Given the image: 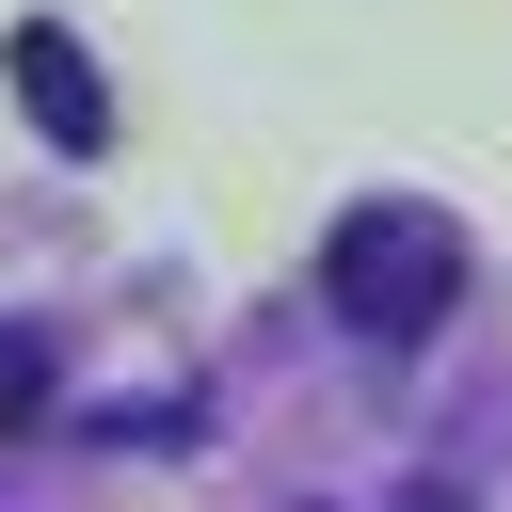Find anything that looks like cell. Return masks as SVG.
I'll list each match as a JSON object with an SVG mask.
<instances>
[{
  "label": "cell",
  "mask_w": 512,
  "mask_h": 512,
  "mask_svg": "<svg viewBox=\"0 0 512 512\" xmlns=\"http://www.w3.org/2000/svg\"><path fill=\"white\" fill-rule=\"evenodd\" d=\"M448 288H464V240H448V208H352L336 240H320V304L352 320V336H432L448 320Z\"/></svg>",
  "instance_id": "6da1fadb"
},
{
  "label": "cell",
  "mask_w": 512,
  "mask_h": 512,
  "mask_svg": "<svg viewBox=\"0 0 512 512\" xmlns=\"http://www.w3.org/2000/svg\"><path fill=\"white\" fill-rule=\"evenodd\" d=\"M32 416H48V336L0 320V432H32Z\"/></svg>",
  "instance_id": "3957f363"
},
{
  "label": "cell",
  "mask_w": 512,
  "mask_h": 512,
  "mask_svg": "<svg viewBox=\"0 0 512 512\" xmlns=\"http://www.w3.org/2000/svg\"><path fill=\"white\" fill-rule=\"evenodd\" d=\"M0 80L32 96V128H48L64 160H96V144H112V80H96V48H80L64 16H16V32H0Z\"/></svg>",
  "instance_id": "7a4b0ae2"
}]
</instances>
